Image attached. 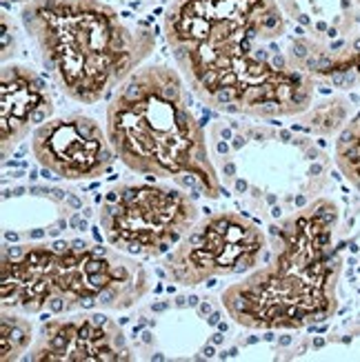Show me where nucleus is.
Returning a JSON list of instances; mask_svg holds the SVG:
<instances>
[{"label":"nucleus","instance_id":"f257e3e1","mask_svg":"<svg viewBox=\"0 0 360 362\" xmlns=\"http://www.w3.org/2000/svg\"><path fill=\"white\" fill-rule=\"evenodd\" d=\"M163 31L192 93L216 112L296 118L314 105L316 81L287 58L278 0H171Z\"/></svg>","mask_w":360,"mask_h":362},{"label":"nucleus","instance_id":"f03ea898","mask_svg":"<svg viewBox=\"0 0 360 362\" xmlns=\"http://www.w3.org/2000/svg\"><path fill=\"white\" fill-rule=\"evenodd\" d=\"M338 223L340 209L327 196L274 220L267 262L221 296L229 318L254 332H298L334 318L342 276Z\"/></svg>","mask_w":360,"mask_h":362},{"label":"nucleus","instance_id":"7ed1b4c3","mask_svg":"<svg viewBox=\"0 0 360 362\" xmlns=\"http://www.w3.org/2000/svg\"><path fill=\"white\" fill-rule=\"evenodd\" d=\"M187 87L182 74L167 65L136 69L109 100L105 129L127 169L218 200L227 192Z\"/></svg>","mask_w":360,"mask_h":362},{"label":"nucleus","instance_id":"20e7f679","mask_svg":"<svg viewBox=\"0 0 360 362\" xmlns=\"http://www.w3.org/2000/svg\"><path fill=\"white\" fill-rule=\"evenodd\" d=\"M21 23L54 85L74 103L96 105L143 67L156 38L103 0H34Z\"/></svg>","mask_w":360,"mask_h":362},{"label":"nucleus","instance_id":"39448f33","mask_svg":"<svg viewBox=\"0 0 360 362\" xmlns=\"http://www.w3.org/2000/svg\"><path fill=\"white\" fill-rule=\"evenodd\" d=\"M149 274L134 256L85 240L3 247V307L38 313L127 311L149 293Z\"/></svg>","mask_w":360,"mask_h":362},{"label":"nucleus","instance_id":"423d86ee","mask_svg":"<svg viewBox=\"0 0 360 362\" xmlns=\"http://www.w3.org/2000/svg\"><path fill=\"white\" fill-rule=\"evenodd\" d=\"M209 149L225 192L258 216L280 220L320 198L332 158L314 140L265 124L216 120Z\"/></svg>","mask_w":360,"mask_h":362},{"label":"nucleus","instance_id":"0eeeda50","mask_svg":"<svg viewBox=\"0 0 360 362\" xmlns=\"http://www.w3.org/2000/svg\"><path fill=\"white\" fill-rule=\"evenodd\" d=\"M190 194L165 182H120L105 194L98 211L103 235L134 258L167 256L198 223Z\"/></svg>","mask_w":360,"mask_h":362},{"label":"nucleus","instance_id":"6e6552de","mask_svg":"<svg viewBox=\"0 0 360 362\" xmlns=\"http://www.w3.org/2000/svg\"><path fill=\"white\" fill-rule=\"evenodd\" d=\"M289 23V62L316 85L360 87V7L356 0H278Z\"/></svg>","mask_w":360,"mask_h":362},{"label":"nucleus","instance_id":"1a4fd4ad","mask_svg":"<svg viewBox=\"0 0 360 362\" xmlns=\"http://www.w3.org/2000/svg\"><path fill=\"white\" fill-rule=\"evenodd\" d=\"M269 254V235L238 211H216L165 256V274L180 287L225 276H245Z\"/></svg>","mask_w":360,"mask_h":362},{"label":"nucleus","instance_id":"9d476101","mask_svg":"<svg viewBox=\"0 0 360 362\" xmlns=\"http://www.w3.org/2000/svg\"><path fill=\"white\" fill-rule=\"evenodd\" d=\"M31 153L45 171L65 180H98L116 160L107 129L81 112L42 122L31 134Z\"/></svg>","mask_w":360,"mask_h":362},{"label":"nucleus","instance_id":"9b49d317","mask_svg":"<svg viewBox=\"0 0 360 362\" xmlns=\"http://www.w3.org/2000/svg\"><path fill=\"white\" fill-rule=\"evenodd\" d=\"M34 362H127L134 351L116 320L103 311L45 320L27 351Z\"/></svg>","mask_w":360,"mask_h":362},{"label":"nucleus","instance_id":"f8f14e48","mask_svg":"<svg viewBox=\"0 0 360 362\" xmlns=\"http://www.w3.org/2000/svg\"><path fill=\"white\" fill-rule=\"evenodd\" d=\"M0 147L3 158L54 114V96L42 76L27 65L5 62L0 71Z\"/></svg>","mask_w":360,"mask_h":362},{"label":"nucleus","instance_id":"ddd939ff","mask_svg":"<svg viewBox=\"0 0 360 362\" xmlns=\"http://www.w3.org/2000/svg\"><path fill=\"white\" fill-rule=\"evenodd\" d=\"M352 103L345 96H330L316 105H311L305 114L296 116L301 127L316 136H334L349 122Z\"/></svg>","mask_w":360,"mask_h":362},{"label":"nucleus","instance_id":"4468645a","mask_svg":"<svg viewBox=\"0 0 360 362\" xmlns=\"http://www.w3.org/2000/svg\"><path fill=\"white\" fill-rule=\"evenodd\" d=\"M334 165L360 194V112L340 129L334 145Z\"/></svg>","mask_w":360,"mask_h":362},{"label":"nucleus","instance_id":"2eb2a0df","mask_svg":"<svg viewBox=\"0 0 360 362\" xmlns=\"http://www.w3.org/2000/svg\"><path fill=\"white\" fill-rule=\"evenodd\" d=\"M0 325H3V362H11L23 358L34 344V327H31L27 313L5 309L0 313Z\"/></svg>","mask_w":360,"mask_h":362},{"label":"nucleus","instance_id":"dca6fc26","mask_svg":"<svg viewBox=\"0 0 360 362\" xmlns=\"http://www.w3.org/2000/svg\"><path fill=\"white\" fill-rule=\"evenodd\" d=\"M5 3H7V5H9V3H11V5H27V3H34V0H5Z\"/></svg>","mask_w":360,"mask_h":362},{"label":"nucleus","instance_id":"f3484780","mask_svg":"<svg viewBox=\"0 0 360 362\" xmlns=\"http://www.w3.org/2000/svg\"><path fill=\"white\" fill-rule=\"evenodd\" d=\"M356 5H358V7H360V0H356Z\"/></svg>","mask_w":360,"mask_h":362}]
</instances>
